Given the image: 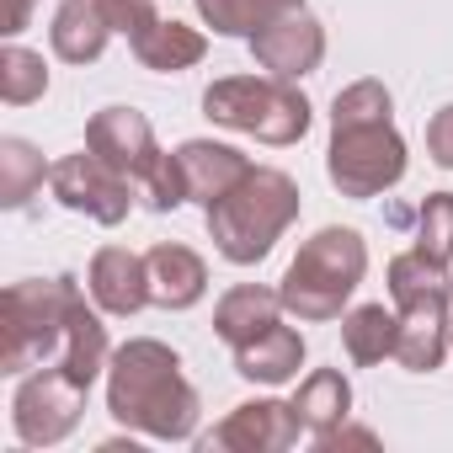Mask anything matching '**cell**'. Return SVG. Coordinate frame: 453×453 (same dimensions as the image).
I'll return each mask as SVG.
<instances>
[{
    "label": "cell",
    "instance_id": "obj_24",
    "mask_svg": "<svg viewBox=\"0 0 453 453\" xmlns=\"http://www.w3.org/2000/svg\"><path fill=\"white\" fill-rule=\"evenodd\" d=\"M43 176H49V165L27 139H0V208H12V213L27 208L38 197Z\"/></svg>",
    "mask_w": 453,
    "mask_h": 453
},
{
    "label": "cell",
    "instance_id": "obj_8",
    "mask_svg": "<svg viewBox=\"0 0 453 453\" xmlns=\"http://www.w3.org/2000/svg\"><path fill=\"white\" fill-rule=\"evenodd\" d=\"M86 384H75L59 363H43L38 373H22L17 395H12V426L27 448H54L81 426L86 411Z\"/></svg>",
    "mask_w": 453,
    "mask_h": 453
},
{
    "label": "cell",
    "instance_id": "obj_31",
    "mask_svg": "<svg viewBox=\"0 0 453 453\" xmlns=\"http://www.w3.org/2000/svg\"><path fill=\"white\" fill-rule=\"evenodd\" d=\"M448 347H453V336H448Z\"/></svg>",
    "mask_w": 453,
    "mask_h": 453
},
{
    "label": "cell",
    "instance_id": "obj_7",
    "mask_svg": "<svg viewBox=\"0 0 453 453\" xmlns=\"http://www.w3.org/2000/svg\"><path fill=\"white\" fill-rule=\"evenodd\" d=\"M203 118L283 150V144H299L310 134L315 107L299 91V81H283V75H224V81H213L203 91Z\"/></svg>",
    "mask_w": 453,
    "mask_h": 453
},
{
    "label": "cell",
    "instance_id": "obj_4",
    "mask_svg": "<svg viewBox=\"0 0 453 453\" xmlns=\"http://www.w3.org/2000/svg\"><path fill=\"white\" fill-rule=\"evenodd\" d=\"M368 273V246L357 230H347V224H326V230H315L299 257L288 262L278 294H283V310L304 326H326L347 310V299L357 294Z\"/></svg>",
    "mask_w": 453,
    "mask_h": 453
},
{
    "label": "cell",
    "instance_id": "obj_15",
    "mask_svg": "<svg viewBox=\"0 0 453 453\" xmlns=\"http://www.w3.org/2000/svg\"><path fill=\"white\" fill-rule=\"evenodd\" d=\"M144 262H150V304H160V310H192L208 294V267H203V257L192 246L160 241Z\"/></svg>",
    "mask_w": 453,
    "mask_h": 453
},
{
    "label": "cell",
    "instance_id": "obj_11",
    "mask_svg": "<svg viewBox=\"0 0 453 453\" xmlns=\"http://www.w3.org/2000/svg\"><path fill=\"white\" fill-rule=\"evenodd\" d=\"M86 150L91 155H102L112 171H123L134 187L150 176V165L165 155L160 144H155V128H150V118L139 112V107H102L91 123H86Z\"/></svg>",
    "mask_w": 453,
    "mask_h": 453
},
{
    "label": "cell",
    "instance_id": "obj_10",
    "mask_svg": "<svg viewBox=\"0 0 453 453\" xmlns=\"http://www.w3.org/2000/svg\"><path fill=\"white\" fill-rule=\"evenodd\" d=\"M310 426L294 400H246L203 437V453H283Z\"/></svg>",
    "mask_w": 453,
    "mask_h": 453
},
{
    "label": "cell",
    "instance_id": "obj_26",
    "mask_svg": "<svg viewBox=\"0 0 453 453\" xmlns=\"http://www.w3.org/2000/svg\"><path fill=\"white\" fill-rule=\"evenodd\" d=\"M416 251L432 262H453V192H426L416 213Z\"/></svg>",
    "mask_w": 453,
    "mask_h": 453
},
{
    "label": "cell",
    "instance_id": "obj_25",
    "mask_svg": "<svg viewBox=\"0 0 453 453\" xmlns=\"http://www.w3.org/2000/svg\"><path fill=\"white\" fill-rule=\"evenodd\" d=\"M49 91V65L43 54L22 49V43H6L0 49V102L6 107H27Z\"/></svg>",
    "mask_w": 453,
    "mask_h": 453
},
{
    "label": "cell",
    "instance_id": "obj_28",
    "mask_svg": "<svg viewBox=\"0 0 453 453\" xmlns=\"http://www.w3.org/2000/svg\"><path fill=\"white\" fill-rule=\"evenodd\" d=\"M102 12H107V22H112V33H123L128 43L144 33V27H155L160 22V12H155V0H102Z\"/></svg>",
    "mask_w": 453,
    "mask_h": 453
},
{
    "label": "cell",
    "instance_id": "obj_21",
    "mask_svg": "<svg viewBox=\"0 0 453 453\" xmlns=\"http://www.w3.org/2000/svg\"><path fill=\"white\" fill-rule=\"evenodd\" d=\"M342 347L357 368H373L384 357H395L400 347V315L384 310V304H357L342 315Z\"/></svg>",
    "mask_w": 453,
    "mask_h": 453
},
{
    "label": "cell",
    "instance_id": "obj_5",
    "mask_svg": "<svg viewBox=\"0 0 453 453\" xmlns=\"http://www.w3.org/2000/svg\"><path fill=\"white\" fill-rule=\"evenodd\" d=\"M389 294H395V315H400V347L395 363L411 373H432L442 368V357L453 352V283H448V262H432L426 251H400L389 262Z\"/></svg>",
    "mask_w": 453,
    "mask_h": 453
},
{
    "label": "cell",
    "instance_id": "obj_23",
    "mask_svg": "<svg viewBox=\"0 0 453 453\" xmlns=\"http://www.w3.org/2000/svg\"><path fill=\"white\" fill-rule=\"evenodd\" d=\"M294 405H299L304 426H310V432H315V442H320L326 432H336V426L352 416V384H347V373H342V368H315V373L299 384Z\"/></svg>",
    "mask_w": 453,
    "mask_h": 453
},
{
    "label": "cell",
    "instance_id": "obj_12",
    "mask_svg": "<svg viewBox=\"0 0 453 453\" xmlns=\"http://www.w3.org/2000/svg\"><path fill=\"white\" fill-rule=\"evenodd\" d=\"M251 54H257V65H262L267 75L304 81V75H315L320 59H326V27H320V17H310V12L299 6V12L278 17L273 27H262V33L251 38Z\"/></svg>",
    "mask_w": 453,
    "mask_h": 453
},
{
    "label": "cell",
    "instance_id": "obj_27",
    "mask_svg": "<svg viewBox=\"0 0 453 453\" xmlns=\"http://www.w3.org/2000/svg\"><path fill=\"white\" fill-rule=\"evenodd\" d=\"M139 197H144L155 213H171V208H181V203H187V176H181L176 150H165V155L150 165V176L139 181Z\"/></svg>",
    "mask_w": 453,
    "mask_h": 453
},
{
    "label": "cell",
    "instance_id": "obj_16",
    "mask_svg": "<svg viewBox=\"0 0 453 453\" xmlns=\"http://www.w3.org/2000/svg\"><path fill=\"white\" fill-rule=\"evenodd\" d=\"M49 43L65 65H96L112 43V22L102 12V0H65L54 12V27H49Z\"/></svg>",
    "mask_w": 453,
    "mask_h": 453
},
{
    "label": "cell",
    "instance_id": "obj_1",
    "mask_svg": "<svg viewBox=\"0 0 453 453\" xmlns=\"http://www.w3.org/2000/svg\"><path fill=\"white\" fill-rule=\"evenodd\" d=\"M326 176L342 197H379L405 176V139L395 128V96L384 81H352L331 102Z\"/></svg>",
    "mask_w": 453,
    "mask_h": 453
},
{
    "label": "cell",
    "instance_id": "obj_14",
    "mask_svg": "<svg viewBox=\"0 0 453 453\" xmlns=\"http://www.w3.org/2000/svg\"><path fill=\"white\" fill-rule=\"evenodd\" d=\"M176 160H181V176H187V203H203V213L251 171V160L235 144H213V139L176 144Z\"/></svg>",
    "mask_w": 453,
    "mask_h": 453
},
{
    "label": "cell",
    "instance_id": "obj_6",
    "mask_svg": "<svg viewBox=\"0 0 453 453\" xmlns=\"http://www.w3.org/2000/svg\"><path fill=\"white\" fill-rule=\"evenodd\" d=\"M75 299H81L75 278H27L0 294V373H27L54 363Z\"/></svg>",
    "mask_w": 453,
    "mask_h": 453
},
{
    "label": "cell",
    "instance_id": "obj_20",
    "mask_svg": "<svg viewBox=\"0 0 453 453\" xmlns=\"http://www.w3.org/2000/svg\"><path fill=\"white\" fill-rule=\"evenodd\" d=\"M75 384H96V373L112 363V352H107V326H102V315L86 304V294L75 299V310H70V331H65V347H59V357H54Z\"/></svg>",
    "mask_w": 453,
    "mask_h": 453
},
{
    "label": "cell",
    "instance_id": "obj_17",
    "mask_svg": "<svg viewBox=\"0 0 453 453\" xmlns=\"http://www.w3.org/2000/svg\"><path fill=\"white\" fill-rule=\"evenodd\" d=\"M299 368H304V336L283 320L235 347V373L251 384H288L299 379Z\"/></svg>",
    "mask_w": 453,
    "mask_h": 453
},
{
    "label": "cell",
    "instance_id": "obj_13",
    "mask_svg": "<svg viewBox=\"0 0 453 453\" xmlns=\"http://www.w3.org/2000/svg\"><path fill=\"white\" fill-rule=\"evenodd\" d=\"M86 288H91V299H96L102 315L128 320V315H139L150 304V262L139 251H128V246H102L91 257Z\"/></svg>",
    "mask_w": 453,
    "mask_h": 453
},
{
    "label": "cell",
    "instance_id": "obj_18",
    "mask_svg": "<svg viewBox=\"0 0 453 453\" xmlns=\"http://www.w3.org/2000/svg\"><path fill=\"white\" fill-rule=\"evenodd\" d=\"M288 310H283V294L278 288H262V283H235L230 294H224L219 304H213V331L230 342V347H241V342H251V336H262L267 326H278Z\"/></svg>",
    "mask_w": 453,
    "mask_h": 453
},
{
    "label": "cell",
    "instance_id": "obj_3",
    "mask_svg": "<svg viewBox=\"0 0 453 453\" xmlns=\"http://www.w3.org/2000/svg\"><path fill=\"white\" fill-rule=\"evenodd\" d=\"M299 181L278 165H251L230 192L208 208V235L213 251L235 267H257L273 257V246L288 235V224L299 219Z\"/></svg>",
    "mask_w": 453,
    "mask_h": 453
},
{
    "label": "cell",
    "instance_id": "obj_2",
    "mask_svg": "<svg viewBox=\"0 0 453 453\" xmlns=\"http://www.w3.org/2000/svg\"><path fill=\"white\" fill-rule=\"evenodd\" d=\"M107 411L112 421H123L139 437L155 442H187L197 432L203 400L181 373V357L155 342V336H134L112 352L107 363Z\"/></svg>",
    "mask_w": 453,
    "mask_h": 453
},
{
    "label": "cell",
    "instance_id": "obj_30",
    "mask_svg": "<svg viewBox=\"0 0 453 453\" xmlns=\"http://www.w3.org/2000/svg\"><path fill=\"white\" fill-rule=\"evenodd\" d=\"M33 6H38V0H6V38H17L33 22Z\"/></svg>",
    "mask_w": 453,
    "mask_h": 453
},
{
    "label": "cell",
    "instance_id": "obj_29",
    "mask_svg": "<svg viewBox=\"0 0 453 453\" xmlns=\"http://www.w3.org/2000/svg\"><path fill=\"white\" fill-rule=\"evenodd\" d=\"M426 155H432L442 171H453V102L432 112V123H426Z\"/></svg>",
    "mask_w": 453,
    "mask_h": 453
},
{
    "label": "cell",
    "instance_id": "obj_9",
    "mask_svg": "<svg viewBox=\"0 0 453 453\" xmlns=\"http://www.w3.org/2000/svg\"><path fill=\"white\" fill-rule=\"evenodd\" d=\"M49 192L59 208L70 213H86L96 224H123L128 208H134V181L123 171H112L102 155L81 150V155H65L49 165Z\"/></svg>",
    "mask_w": 453,
    "mask_h": 453
},
{
    "label": "cell",
    "instance_id": "obj_19",
    "mask_svg": "<svg viewBox=\"0 0 453 453\" xmlns=\"http://www.w3.org/2000/svg\"><path fill=\"white\" fill-rule=\"evenodd\" d=\"M134 59L144 65V70H155V75H181V70H192V65H203V54H208V38L197 33V27H187V22H155V27H144L134 43Z\"/></svg>",
    "mask_w": 453,
    "mask_h": 453
},
{
    "label": "cell",
    "instance_id": "obj_22",
    "mask_svg": "<svg viewBox=\"0 0 453 453\" xmlns=\"http://www.w3.org/2000/svg\"><path fill=\"white\" fill-rule=\"evenodd\" d=\"M197 6V17H203V27H213L219 38H257L262 27H273L278 17H288V12H299L304 0H192Z\"/></svg>",
    "mask_w": 453,
    "mask_h": 453
}]
</instances>
